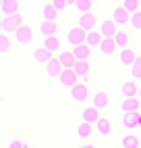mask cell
I'll list each match as a JSON object with an SVG mask.
<instances>
[{"mask_svg": "<svg viewBox=\"0 0 141 148\" xmlns=\"http://www.w3.org/2000/svg\"><path fill=\"white\" fill-rule=\"evenodd\" d=\"M68 94L75 102L83 104V102H89V96H92V86L85 84V82H77L75 86L68 88Z\"/></svg>", "mask_w": 141, "mask_h": 148, "instance_id": "cell-1", "label": "cell"}, {"mask_svg": "<svg viewBox=\"0 0 141 148\" xmlns=\"http://www.w3.org/2000/svg\"><path fill=\"white\" fill-rule=\"evenodd\" d=\"M89 102H92V106H96L100 113H104V111H108V108H110L112 98H110V92L98 90V92H92V96H89Z\"/></svg>", "mask_w": 141, "mask_h": 148, "instance_id": "cell-2", "label": "cell"}, {"mask_svg": "<svg viewBox=\"0 0 141 148\" xmlns=\"http://www.w3.org/2000/svg\"><path fill=\"white\" fill-rule=\"evenodd\" d=\"M133 34L135 32H133V29H129V27H118L116 29V34L112 36V40H114L118 50H120V48H125V46H129V44H135Z\"/></svg>", "mask_w": 141, "mask_h": 148, "instance_id": "cell-3", "label": "cell"}, {"mask_svg": "<svg viewBox=\"0 0 141 148\" xmlns=\"http://www.w3.org/2000/svg\"><path fill=\"white\" fill-rule=\"evenodd\" d=\"M94 130H96V136H100V138H110L112 132H114V125L110 121V117L100 115L96 119V123H94Z\"/></svg>", "mask_w": 141, "mask_h": 148, "instance_id": "cell-4", "label": "cell"}, {"mask_svg": "<svg viewBox=\"0 0 141 148\" xmlns=\"http://www.w3.org/2000/svg\"><path fill=\"white\" fill-rule=\"evenodd\" d=\"M98 15L96 11H89V13H79L77 17V27H81L83 32H89V29H96L98 27Z\"/></svg>", "mask_w": 141, "mask_h": 148, "instance_id": "cell-5", "label": "cell"}, {"mask_svg": "<svg viewBox=\"0 0 141 148\" xmlns=\"http://www.w3.org/2000/svg\"><path fill=\"white\" fill-rule=\"evenodd\" d=\"M21 23H25L23 13H15V15L2 17V29H0V32H2V34H13V32H15V29L21 25Z\"/></svg>", "mask_w": 141, "mask_h": 148, "instance_id": "cell-6", "label": "cell"}, {"mask_svg": "<svg viewBox=\"0 0 141 148\" xmlns=\"http://www.w3.org/2000/svg\"><path fill=\"white\" fill-rule=\"evenodd\" d=\"M85 40V32L81 27H68L66 29V34H64V38H62V42L66 44V46H77V44H81Z\"/></svg>", "mask_w": 141, "mask_h": 148, "instance_id": "cell-7", "label": "cell"}, {"mask_svg": "<svg viewBox=\"0 0 141 148\" xmlns=\"http://www.w3.org/2000/svg\"><path fill=\"white\" fill-rule=\"evenodd\" d=\"M13 36H15V42L17 44H29V42L33 40V27L27 25V23H21L13 32Z\"/></svg>", "mask_w": 141, "mask_h": 148, "instance_id": "cell-8", "label": "cell"}, {"mask_svg": "<svg viewBox=\"0 0 141 148\" xmlns=\"http://www.w3.org/2000/svg\"><path fill=\"white\" fill-rule=\"evenodd\" d=\"M37 34H39V38L58 34V19H42L37 23Z\"/></svg>", "mask_w": 141, "mask_h": 148, "instance_id": "cell-9", "label": "cell"}, {"mask_svg": "<svg viewBox=\"0 0 141 148\" xmlns=\"http://www.w3.org/2000/svg\"><path fill=\"white\" fill-rule=\"evenodd\" d=\"M137 54H139V50L135 48V44H129V46H125V48H120V50H118V63L123 67H129L131 63L135 61Z\"/></svg>", "mask_w": 141, "mask_h": 148, "instance_id": "cell-10", "label": "cell"}, {"mask_svg": "<svg viewBox=\"0 0 141 148\" xmlns=\"http://www.w3.org/2000/svg\"><path fill=\"white\" fill-rule=\"evenodd\" d=\"M73 71L77 73L79 82H85V84H89V75H92V61H75V65H73Z\"/></svg>", "mask_w": 141, "mask_h": 148, "instance_id": "cell-11", "label": "cell"}, {"mask_svg": "<svg viewBox=\"0 0 141 148\" xmlns=\"http://www.w3.org/2000/svg\"><path fill=\"white\" fill-rule=\"evenodd\" d=\"M70 52H73L75 61H92L94 58V48H89L85 42L77 44V46H70Z\"/></svg>", "mask_w": 141, "mask_h": 148, "instance_id": "cell-12", "label": "cell"}, {"mask_svg": "<svg viewBox=\"0 0 141 148\" xmlns=\"http://www.w3.org/2000/svg\"><path fill=\"white\" fill-rule=\"evenodd\" d=\"M42 46L46 48L48 52H52V54H56L60 48L64 46V42H62V38H60L58 34H54V36H46V38H42Z\"/></svg>", "mask_w": 141, "mask_h": 148, "instance_id": "cell-13", "label": "cell"}, {"mask_svg": "<svg viewBox=\"0 0 141 148\" xmlns=\"http://www.w3.org/2000/svg\"><path fill=\"white\" fill-rule=\"evenodd\" d=\"M120 125H123L125 130H137V127L141 125V111H137V113H123Z\"/></svg>", "mask_w": 141, "mask_h": 148, "instance_id": "cell-14", "label": "cell"}, {"mask_svg": "<svg viewBox=\"0 0 141 148\" xmlns=\"http://www.w3.org/2000/svg\"><path fill=\"white\" fill-rule=\"evenodd\" d=\"M56 79H58V84L62 86V88H66V90H68L70 86H75V84L79 82V77H77V73L73 71V69H60V73H58Z\"/></svg>", "mask_w": 141, "mask_h": 148, "instance_id": "cell-15", "label": "cell"}, {"mask_svg": "<svg viewBox=\"0 0 141 148\" xmlns=\"http://www.w3.org/2000/svg\"><path fill=\"white\" fill-rule=\"evenodd\" d=\"M21 6H23L21 0H2V4H0V15L8 17V15L21 13Z\"/></svg>", "mask_w": 141, "mask_h": 148, "instance_id": "cell-16", "label": "cell"}, {"mask_svg": "<svg viewBox=\"0 0 141 148\" xmlns=\"http://www.w3.org/2000/svg\"><path fill=\"white\" fill-rule=\"evenodd\" d=\"M110 19L116 23V27H127L129 25V13L123 6H114L112 11H110Z\"/></svg>", "mask_w": 141, "mask_h": 148, "instance_id": "cell-17", "label": "cell"}, {"mask_svg": "<svg viewBox=\"0 0 141 148\" xmlns=\"http://www.w3.org/2000/svg\"><path fill=\"white\" fill-rule=\"evenodd\" d=\"M116 23L112 21V19H100L98 21V32L102 34V38H112L116 34Z\"/></svg>", "mask_w": 141, "mask_h": 148, "instance_id": "cell-18", "label": "cell"}, {"mask_svg": "<svg viewBox=\"0 0 141 148\" xmlns=\"http://www.w3.org/2000/svg\"><path fill=\"white\" fill-rule=\"evenodd\" d=\"M120 111L123 113H137V111H141V100L137 96H127L120 102Z\"/></svg>", "mask_w": 141, "mask_h": 148, "instance_id": "cell-19", "label": "cell"}, {"mask_svg": "<svg viewBox=\"0 0 141 148\" xmlns=\"http://www.w3.org/2000/svg\"><path fill=\"white\" fill-rule=\"evenodd\" d=\"M96 136V130H94V123H87V121H81L77 125V138L79 140H89V138Z\"/></svg>", "mask_w": 141, "mask_h": 148, "instance_id": "cell-20", "label": "cell"}, {"mask_svg": "<svg viewBox=\"0 0 141 148\" xmlns=\"http://www.w3.org/2000/svg\"><path fill=\"white\" fill-rule=\"evenodd\" d=\"M56 58H58V63H60V67L62 69H73V65H75V56H73V52L68 50H62V48H60V50L56 52Z\"/></svg>", "mask_w": 141, "mask_h": 148, "instance_id": "cell-21", "label": "cell"}, {"mask_svg": "<svg viewBox=\"0 0 141 148\" xmlns=\"http://www.w3.org/2000/svg\"><path fill=\"white\" fill-rule=\"evenodd\" d=\"M98 50L102 52L104 56H110V54H114L118 48H116V44H114L112 38H102V40H100V44H98Z\"/></svg>", "mask_w": 141, "mask_h": 148, "instance_id": "cell-22", "label": "cell"}, {"mask_svg": "<svg viewBox=\"0 0 141 148\" xmlns=\"http://www.w3.org/2000/svg\"><path fill=\"white\" fill-rule=\"evenodd\" d=\"M120 146L123 148H137V146H141V138L135 132H127L120 138Z\"/></svg>", "mask_w": 141, "mask_h": 148, "instance_id": "cell-23", "label": "cell"}, {"mask_svg": "<svg viewBox=\"0 0 141 148\" xmlns=\"http://www.w3.org/2000/svg\"><path fill=\"white\" fill-rule=\"evenodd\" d=\"M137 88H139V82L133 79V77H129V79L123 82V86H120V94L125 98L127 96H137Z\"/></svg>", "mask_w": 141, "mask_h": 148, "instance_id": "cell-24", "label": "cell"}, {"mask_svg": "<svg viewBox=\"0 0 141 148\" xmlns=\"http://www.w3.org/2000/svg\"><path fill=\"white\" fill-rule=\"evenodd\" d=\"M44 65H46V73H48V77L56 79L58 73H60V69H62V67H60V63H58V58H56V56H50Z\"/></svg>", "mask_w": 141, "mask_h": 148, "instance_id": "cell-25", "label": "cell"}, {"mask_svg": "<svg viewBox=\"0 0 141 148\" xmlns=\"http://www.w3.org/2000/svg\"><path fill=\"white\" fill-rule=\"evenodd\" d=\"M100 40H102V34L98 32V27H96V29H89V32H85V40H83V42H85L89 48H94V50H96L98 44H100Z\"/></svg>", "mask_w": 141, "mask_h": 148, "instance_id": "cell-26", "label": "cell"}, {"mask_svg": "<svg viewBox=\"0 0 141 148\" xmlns=\"http://www.w3.org/2000/svg\"><path fill=\"white\" fill-rule=\"evenodd\" d=\"M100 115H102V113H100L96 106L89 104V106H83V111H81V119L87 121V123H96V119H98Z\"/></svg>", "mask_w": 141, "mask_h": 148, "instance_id": "cell-27", "label": "cell"}, {"mask_svg": "<svg viewBox=\"0 0 141 148\" xmlns=\"http://www.w3.org/2000/svg\"><path fill=\"white\" fill-rule=\"evenodd\" d=\"M129 77H133V79L141 82V54H137L135 61L129 65Z\"/></svg>", "mask_w": 141, "mask_h": 148, "instance_id": "cell-28", "label": "cell"}, {"mask_svg": "<svg viewBox=\"0 0 141 148\" xmlns=\"http://www.w3.org/2000/svg\"><path fill=\"white\" fill-rule=\"evenodd\" d=\"M75 11L77 13H89V11H96V6L98 4H94L92 0H75Z\"/></svg>", "mask_w": 141, "mask_h": 148, "instance_id": "cell-29", "label": "cell"}, {"mask_svg": "<svg viewBox=\"0 0 141 148\" xmlns=\"http://www.w3.org/2000/svg\"><path fill=\"white\" fill-rule=\"evenodd\" d=\"M11 48H13L11 34H2V32H0V54H8Z\"/></svg>", "mask_w": 141, "mask_h": 148, "instance_id": "cell-30", "label": "cell"}, {"mask_svg": "<svg viewBox=\"0 0 141 148\" xmlns=\"http://www.w3.org/2000/svg\"><path fill=\"white\" fill-rule=\"evenodd\" d=\"M120 6H123L129 15H133V13L141 11V0H123V2H120Z\"/></svg>", "mask_w": 141, "mask_h": 148, "instance_id": "cell-31", "label": "cell"}, {"mask_svg": "<svg viewBox=\"0 0 141 148\" xmlns=\"http://www.w3.org/2000/svg\"><path fill=\"white\" fill-rule=\"evenodd\" d=\"M129 29H133V32H141V11L129 15Z\"/></svg>", "mask_w": 141, "mask_h": 148, "instance_id": "cell-32", "label": "cell"}, {"mask_svg": "<svg viewBox=\"0 0 141 148\" xmlns=\"http://www.w3.org/2000/svg\"><path fill=\"white\" fill-rule=\"evenodd\" d=\"M50 56H54L52 52H48L44 46H39V48H35L33 50V58H35V63H46Z\"/></svg>", "mask_w": 141, "mask_h": 148, "instance_id": "cell-33", "label": "cell"}, {"mask_svg": "<svg viewBox=\"0 0 141 148\" xmlns=\"http://www.w3.org/2000/svg\"><path fill=\"white\" fill-rule=\"evenodd\" d=\"M42 19H58V11L50 2H46L42 8Z\"/></svg>", "mask_w": 141, "mask_h": 148, "instance_id": "cell-34", "label": "cell"}, {"mask_svg": "<svg viewBox=\"0 0 141 148\" xmlns=\"http://www.w3.org/2000/svg\"><path fill=\"white\" fill-rule=\"evenodd\" d=\"M50 4H52L56 11H58V15L66 11V0H50Z\"/></svg>", "mask_w": 141, "mask_h": 148, "instance_id": "cell-35", "label": "cell"}, {"mask_svg": "<svg viewBox=\"0 0 141 148\" xmlns=\"http://www.w3.org/2000/svg\"><path fill=\"white\" fill-rule=\"evenodd\" d=\"M11 148H21V146H29L27 142H23L21 138H17V140H11V144H8Z\"/></svg>", "mask_w": 141, "mask_h": 148, "instance_id": "cell-36", "label": "cell"}, {"mask_svg": "<svg viewBox=\"0 0 141 148\" xmlns=\"http://www.w3.org/2000/svg\"><path fill=\"white\" fill-rule=\"evenodd\" d=\"M73 4H75V0H66V8H70Z\"/></svg>", "mask_w": 141, "mask_h": 148, "instance_id": "cell-37", "label": "cell"}, {"mask_svg": "<svg viewBox=\"0 0 141 148\" xmlns=\"http://www.w3.org/2000/svg\"><path fill=\"white\" fill-rule=\"evenodd\" d=\"M137 98L141 100V84H139V88H137Z\"/></svg>", "mask_w": 141, "mask_h": 148, "instance_id": "cell-38", "label": "cell"}, {"mask_svg": "<svg viewBox=\"0 0 141 148\" xmlns=\"http://www.w3.org/2000/svg\"><path fill=\"white\" fill-rule=\"evenodd\" d=\"M0 29H2V15H0Z\"/></svg>", "mask_w": 141, "mask_h": 148, "instance_id": "cell-39", "label": "cell"}, {"mask_svg": "<svg viewBox=\"0 0 141 148\" xmlns=\"http://www.w3.org/2000/svg\"><path fill=\"white\" fill-rule=\"evenodd\" d=\"M92 2H94V4H98V2H102V0H92Z\"/></svg>", "mask_w": 141, "mask_h": 148, "instance_id": "cell-40", "label": "cell"}, {"mask_svg": "<svg viewBox=\"0 0 141 148\" xmlns=\"http://www.w3.org/2000/svg\"><path fill=\"white\" fill-rule=\"evenodd\" d=\"M0 4H2V0H0Z\"/></svg>", "mask_w": 141, "mask_h": 148, "instance_id": "cell-41", "label": "cell"}]
</instances>
